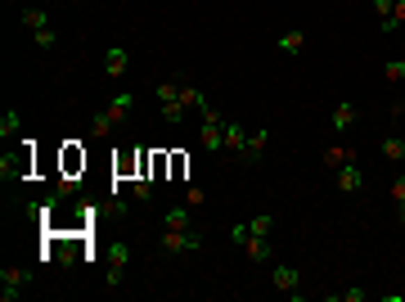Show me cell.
Listing matches in <instances>:
<instances>
[{"label": "cell", "mask_w": 405, "mask_h": 302, "mask_svg": "<svg viewBox=\"0 0 405 302\" xmlns=\"http://www.w3.org/2000/svg\"><path fill=\"white\" fill-rule=\"evenodd\" d=\"M153 95H158V109H162V118H167L171 127L185 118V104H180V86H176V81H158Z\"/></svg>", "instance_id": "1"}, {"label": "cell", "mask_w": 405, "mask_h": 302, "mask_svg": "<svg viewBox=\"0 0 405 302\" xmlns=\"http://www.w3.org/2000/svg\"><path fill=\"white\" fill-rule=\"evenodd\" d=\"M158 248L162 253H198L202 248V235L198 230H162Z\"/></svg>", "instance_id": "2"}, {"label": "cell", "mask_w": 405, "mask_h": 302, "mask_svg": "<svg viewBox=\"0 0 405 302\" xmlns=\"http://www.w3.org/2000/svg\"><path fill=\"white\" fill-rule=\"evenodd\" d=\"M127 262H131V248L127 244H109V271H104V285L109 289H122V271H127Z\"/></svg>", "instance_id": "3"}, {"label": "cell", "mask_w": 405, "mask_h": 302, "mask_svg": "<svg viewBox=\"0 0 405 302\" xmlns=\"http://www.w3.org/2000/svg\"><path fill=\"white\" fill-rule=\"evenodd\" d=\"M0 298L5 302H18V294H23V285H32V271H23V267H5L0 271Z\"/></svg>", "instance_id": "4"}, {"label": "cell", "mask_w": 405, "mask_h": 302, "mask_svg": "<svg viewBox=\"0 0 405 302\" xmlns=\"http://www.w3.org/2000/svg\"><path fill=\"white\" fill-rule=\"evenodd\" d=\"M333 185H338L342 194H356V190L365 185V172H360V163H342V167L333 172Z\"/></svg>", "instance_id": "5"}, {"label": "cell", "mask_w": 405, "mask_h": 302, "mask_svg": "<svg viewBox=\"0 0 405 302\" xmlns=\"http://www.w3.org/2000/svg\"><path fill=\"white\" fill-rule=\"evenodd\" d=\"M239 248L248 253V262H262V267H266V262H275V248H270V235H248V239L239 244Z\"/></svg>", "instance_id": "6"}, {"label": "cell", "mask_w": 405, "mask_h": 302, "mask_svg": "<svg viewBox=\"0 0 405 302\" xmlns=\"http://www.w3.org/2000/svg\"><path fill=\"white\" fill-rule=\"evenodd\" d=\"M266 145H270V131H257V136H248V145L239 149V163L244 167H253V163H262V154H266Z\"/></svg>", "instance_id": "7"}, {"label": "cell", "mask_w": 405, "mask_h": 302, "mask_svg": "<svg viewBox=\"0 0 405 302\" xmlns=\"http://www.w3.org/2000/svg\"><path fill=\"white\" fill-rule=\"evenodd\" d=\"M198 145L212 149V154L225 149V122H202V127H198Z\"/></svg>", "instance_id": "8"}, {"label": "cell", "mask_w": 405, "mask_h": 302, "mask_svg": "<svg viewBox=\"0 0 405 302\" xmlns=\"http://www.w3.org/2000/svg\"><path fill=\"white\" fill-rule=\"evenodd\" d=\"M270 285L275 289H284V294H297V285H302V276H297V267H270Z\"/></svg>", "instance_id": "9"}, {"label": "cell", "mask_w": 405, "mask_h": 302, "mask_svg": "<svg viewBox=\"0 0 405 302\" xmlns=\"http://www.w3.org/2000/svg\"><path fill=\"white\" fill-rule=\"evenodd\" d=\"M351 127H356V104H351V100H342V104L333 109V131H338V136H347Z\"/></svg>", "instance_id": "10"}, {"label": "cell", "mask_w": 405, "mask_h": 302, "mask_svg": "<svg viewBox=\"0 0 405 302\" xmlns=\"http://www.w3.org/2000/svg\"><path fill=\"white\" fill-rule=\"evenodd\" d=\"M127 50H122V45H113L109 54H104V72H109V77H127Z\"/></svg>", "instance_id": "11"}, {"label": "cell", "mask_w": 405, "mask_h": 302, "mask_svg": "<svg viewBox=\"0 0 405 302\" xmlns=\"http://www.w3.org/2000/svg\"><path fill=\"white\" fill-rule=\"evenodd\" d=\"M342 163H356V149L351 145H329V149H324V167H333V172H338Z\"/></svg>", "instance_id": "12"}, {"label": "cell", "mask_w": 405, "mask_h": 302, "mask_svg": "<svg viewBox=\"0 0 405 302\" xmlns=\"http://www.w3.org/2000/svg\"><path fill=\"white\" fill-rule=\"evenodd\" d=\"M131 104H135V95H118L113 104H104V118H109L113 127H118V122L127 118V109H131Z\"/></svg>", "instance_id": "13"}, {"label": "cell", "mask_w": 405, "mask_h": 302, "mask_svg": "<svg viewBox=\"0 0 405 302\" xmlns=\"http://www.w3.org/2000/svg\"><path fill=\"white\" fill-rule=\"evenodd\" d=\"M23 27H27V32H45V27H50V18H45V9L27 5V9H23Z\"/></svg>", "instance_id": "14"}, {"label": "cell", "mask_w": 405, "mask_h": 302, "mask_svg": "<svg viewBox=\"0 0 405 302\" xmlns=\"http://www.w3.org/2000/svg\"><path fill=\"white\" fill-rule=\"evenodd\" d=\"M279 54H302V45H306V36L302 32H284V36H279Z\"/></svg>", "instance_id": "15"}, {"label": "cell", "mask_w": 405, "mask_h": 302, "mask_svg": "<svg viewBox=\"0 0 405 302\" xmlns=\"http://www.w3.org/2000/svg\"><path fill=\"white\" fill-rule=\"evenodd\" d=\"M244 145H248V131L239 127V122H225V149H235V154H239Z\"/></svg>", "instance_id": "16"}, {"label": "cell", "mask_w": 405, "mask_h": 302, "mask_svg": "<svg viewBox=\"0 0 405 302\" xmlns=\"http://www.w3.org/2000/svg\"><path fill=\"white\" fill-rule=\"evenodd\" d=\"M383 158H388V163H405V140L388 136V140H383Z\"/></svg>", "instance_id": "17"}, {"label": "cell", "mask_w": 405, "mask_h": 302, "mask_svg": "<svg viewBox=\"0 0 405 302\" xmlns=\"http://www.w3.org/2000/svg\"><path fill=\"white\" fill-rule=\"evenodd\" d=\"M162 221H167V230H189V207L180 203V207H171L167 216H162Z\"/></svg>", "instance_id": "18"}, {"label": "cell", "mask_w": 405, "mask_h": 302, "mask_svg": "<svg viewBox=\"0 0 405 302\" xmlns=\"http://www.w3.org/2000/svg\"><path fill=\"white\" fill-rule=\"evenodd\" d=\"M397 27H405V0H397V5H392V14L383 18V32H397Z\"/></svg>", "instance_id": "19"}, {"label": "cell", "mask_w": 405, "mask_h": 302, "mask_svg": "<svg viewBox=\"0 0 405 302\" xmlns=\"http://www.w3.org/2000/svg\"><path fill=\"white\" fill-rule=\"evenodd\" d=\"M180 104H185V109H202V104H207V95H202V90H194V86H180Z\"/></svg>", "instance_id": "20"}, {"label": "cell", "mask_w": 405, "mask_h": 302, "mask_svg": "<svg viewBox=\"0 0 405 302\" xmlns=\"http://www.w3.org/2000/svg\"><path fill=\"white\" fill-rule=\"evenodd\" d=\"M135 199H140V203L153 199V176H135Z\"/></svg>", "instance_id": "21"}, {"label": "cell", "mask_w": 405, "mask_h": 302, "mask_svg": "<svg viewBox=\"0 0 405 302\" xmlns=\"http://www.w3.org/2000/svg\"><path fill=\"white\" fill-rule=\"evenodd\" d=\"M392 203H397V216H405V176L392 181Z\"/></svg>", "instance_id": "22"}, {"label": "cell", "mask_w": 405, "mask_h": 302, "mask_svg": "<svg viewBox=\"0 0 405 302\" xmlns=\"http://www.w3.org/2000/svg\"><path fill=\"white\" fill-rule=\"evenodd\" d=\"M18 127H23V122H18V113H5V118H0V136H18Z\"/></svg>", "instance_id": "23"}, {"label": "cell", "mask_w": 405, "mask_h": 302, "mask_svg": "<svg viewBox=\"0 0 405 302\" xmlns=\"http://www.w3.org/2000/svg\"><path fill=\"white\" fill-rule=\"evenodd\" d=\"M383 77H388V81H405V59H388Z\"/></svg>", "instance_id": "24"}, {"label": "cell", "mask_w": 405, "mask_h": 302, "mask_svg": "<svg viewBox=\"0 0 405 302\" xmlns=\"http://www.w3.org/2000/svg\"><path fill=\"white\" fill-rule=\"evenodd\" d=\"M270 225H275V216H253V221H248V235H270Z\"/></svg>", "instance_id": "25"}, {"label": "cell", "mask_w": 405, "mask_h": 302, "mask_svg": "<svg viewBox=\"0 0 405 302\" xmlns=\"http://www.w3.org/2000/svg\"><path fill=\"white\" fill-rule=\"evenodd\" d=\"M32 41L41 45V50H54V41H59V36H54V27H45V32H32Z\"/></svg>", "instance_id": "26"}, {"label": "cell", "mask_w": 405, "mask_h": 302, "mask_svg": "<svg viewBox=\"0 0 405 302\" xmlns=\"http://www.w3.org/2000/svg\"><path fill=\"white\" fill-rule=\"evenodd\" d=\"M338 302H365L370 294H365V289H342V294H333Z\"/></svg>", "instance_id": "27"}, {"label": "cell", "mask_w": 405, "mask_h": 302, "mask_svg": "<svg viewBox=\"0 0 405 302\" xmlns=\"http://www.w3.org/2000/svg\"><path fill=\"white\" fill-rule=\"evenodd\" d=\"M207 203V190H198V185H189V207H202Z\"/></svg>", "instance_id": "28"}, {"label": "cell", "mask_w": 405, "mask_h": 302, "mask_svg": "<svg viewBox=\"0 0 405 302\" xmlns=\"http://www.w3.org/2000/svg\"><path fill=\"white\" fill-rule=\"evenodd\" d=\"M370 5H374V14H379V18H388V14H392V5H397V0H370Z\"/></svg>", "instance_id": "29"}, {"label": "cell", "mask_w": 405, "mask_h": 302, "mask_svg": "<svg viewBox=\"0 0 405 302\" xmlns=\"http://www.w3.org/2000/svg\"><path fill=\"white\" fill-rule=\"evenodd\" d=\"M401 225H405V216H401Z\"/></svg>", "instance_id": "30"}]
</instances>
